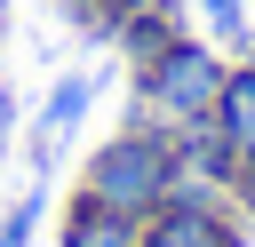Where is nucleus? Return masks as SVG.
I'll use <instances>...</instances> for the list:
<instances>
[{"label": "nucleus", "mask_w": 255, "mask_h": 247, "mask_svg": "<svg viewBox=\"0 0 255 247\" xmlns=\"http://www.w3.org/2000/svg\"><path fill=\"white\" fill-rule=\"evenodd\" d=\"M231 207H239V223L255 231V159H239V175H231Z\"/></svg>", "instance_id": "obj_10"}, {"label": "nucleus", "mask_w": 255, "mask_h": 247, "mask_svg": "<svg viewBox=\"0 0 255 247\" xmlns=\"http://www.w3.org/2000/svg\"><path fill=\"white\" fill-rule=\"evenodd\" d=\"M143 247H247L231 199H159L143 215Z\"/></svg>", "instance_id": "obj_3"}, {"label": "nucleus", "mask_w": 255, "mask_h": 247, "mask_svg": "<svg viewBox=\"0 0 255 247\" xmlns=\"http://www.w3.org/2000/svg\"><path fill=\"white\" fill-rule=\"evenodd\" d=\"M120 16H135V8H175V0H112Z\"/></svg>", "instance_id": "obj_12"}, {"label": "nucleus", "mask_w": 255, "mask_h": 247, "mask_svg": "<svg viewBox=\"0 0 255 247\" xmlns=\"http://www.w3.org/2000/svg\"><path fill=\"white\" fill-rule=\"evenodd\" d=\"M96 88H104V72H64V80L48 88V104H40V135H32V151H40V159L56 151V135H72V127H80V112L96 104Z\"/></svg>", "instance_id": "obj_6"}, {"label": "nucleus", "mask_w": 255, "mask_h": 247, "mask_svg": "<svg viewBox=\"0 0 255 247\" xmlns=\"http://www.w3.org/2000/svg\"><path fill=\"white\" fill-rule=\"evenodd\" d=\"M191 8H199V24H207L215 48H255V24H247L239 0H191Z\"/></svg>", "instance_id": "obj_8"}, {"label": "nucleus", "mask_w": 255, "mask_h": 247, "mask_svg": "<svg viewBox=\"0 0 255 247\" xmlns=\"http://www.w3.org/2000/svg\"><path fill=\"white\" fill-rule=\"evenodd\" d=\"M223 72H231V56H223L215 40L175 32L151 64H135V120H151V127H191V120H215Z\"/></svg>", "instance_id": "obj_1"}, {"label": "nucleus", "mask_w": 255, "mask_h": 247, "mask_svg": "<svg viewBox=\"0 0 255 247\" xmlns=\"http://www.w3.org/2000/svg\"><path fill=\"white\" fill-rule=\"evenodd\" d=\"M8 135H16V96H8V80H0V151H8Z\"/></svg>", "instance_id": "obj_11"}, {"label": "nucleus", "mask_w": 255, "mask_h": 247, "mask_svg": "<svg viewBox=\"0 0 255 247\" xmlns=\"http://www.w3.org/2000/svg\"><path fill=\"white\" fill-rule=\"evenodd\" d=\"M40 215H48V191L32 183V191H24V199H16L8 215H0V247H32V231H40Z\"/></svg>", "instance_id": "obj_9"}, {"label": "nucleus", "mask_w": 255, "mask_h": 247, "mask_svg": "<svg viewBox=\"0 0 255 247\" xmlns=\"http://www.w3.org/2000/svg\"><path fill=\"white\" fill-rule=\"evenodd\" d=\"M56 8H72V0H56Z\"/></svg>", "instance_id": "obj_14"}, {"label": "nucleus", "mask_w": 255, "mask_h": 247, "mask_svg": "<svg viewBox=\"0 0 255 247\" xmlns=\"http://www.w3.org/2000/svg\"><path fill=\"white\" fill-rule=\"evenodd\" d=\"M167 175H175V135L151 127V120H128L120 135L96 143V159L80 167V191L120 207V215H151L167 199Z\"/></svg>", "instance_id": "obj_2"}, {"label": "nucleus", "mask_w": 255, "mask_h": 247, "mask_svg": "<svg viewBox=\"0 0 255 247\" xmlns=\"http://www.w3.org/2000/svg\"><path fill=\"white\" fill-rule=\"evenodd\" d=\"M56 247H143V215H120L88 191L64 199V223H56Z\"/></svg>", "instance_id": "obj_4"}, {"label": "nucleus", "mask_w": 255, "mask_h": 247, "mask_svg": "<svg viewBox=\"0 0 255 247\" xmlns=\"http://www.w3.org/2000/svg\"><path fill=\"white\" fill-rule=\"evenodd\" d=\"M215 135L231 143V159H255V48L223 72V96H215Z\"/></svg>", "instance_id": "obj_5"}, {"label": "nucleus", "mask_w": 255, "mask_h": 247, "mask_svg": "<svg viewBox=\"0 0 255 247\" xmlns=\"http://www.w3.org/2000/svg\"><path fill=\"white\" fill-rule=\"evenodd\" d=\"M175 32H183V0H175V8H135V16H120V48H128V72H135V64H151V56H159Z\"/></svg>", "instance_id": "obj_7"}, {"label": "nucleus", "mask_w": 255, "mask_h": 247, "mask_svg": "<svg viewBox=\"0 0 255 247\" xmlns=\"http://www.w3.org/2000/svg\"><path fill=\"white\" fill-rule=\"evenodd\" d=\"M0 16H8V0H0Z\"/></svg>", "instance_id": "obj_13"}]
</instances>
